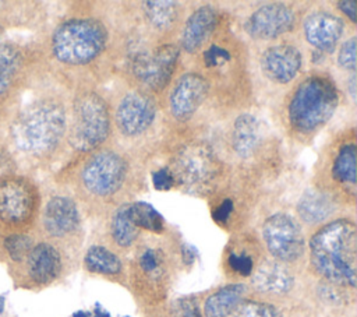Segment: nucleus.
I'll use <instances>...</instances> for the list:
<instances>
[{
  "mask_svg": "<svg viewBox=\"0 0 357 317\" xmlns=\"http://www.w3.org/2000/svg\"><path fill=\"white\" fill-rule=\"evenodd\" d=\"M333 211V204L328 196L317 190H308L297 204L300 218L308 223H317L328 218Z\"/></svg>",
  "mask_w": 357,
  "mask_h": 317,
  "instance_id": "nucleus-22",
  "label": "nucleus"
},
{
  "mask_svg": "<svg viewBox=\"0 0 357 317\" xmlns=\"http://www.w3.org/2000/svg\"><path fill=\"white\" fill-rule=\"evenodd\" d=\"M159 264H160V257L158 251H155L153 249H146L139 256V267L145 272L156 271L159 268Z\"/></svg>",
  "mask_w": 357,
  "mask_h": 317,
  "instance_id": "nucleus-36",
  "label": "nucleus"
},
{
  "mask_svg": "<svg viewBox=\"0 0 357 317\" xmlns=\"http://www.w3.org/2000/svg\"><path fill=\"white\" fill-rule=\"evenodd\" d=\"M230 59V53L218 45H212L208 50L204 52V63L206 67H216L225 61H229Z\"/></svg>",
  "mask_w": 357,
  "mask_h": 317,
  "instance_id": "nucleus-34",
  "label": "nucleus"
},
{
  "mask_svg": "<svg viewBox=\"0 0 357 317\" xmlns=\"http://www.w3.org/2000/svg\"><path fill=\"white\" fill-rule=\"evenodd\" d=\"M218 22V15L213 7L202 6L197 8L185 21L181 34V46L185 52L194 53L212 35Z\"/></svg>",
  "mask_w": 357,
  "mask_h": 317,
  "instance_id": "nucleus-17",
  "label": "nucleus"
},
{
  "mask_svg": "<svg viewBox=\"0 0 357 317\" xmlns=\"http://www.w3.org/2000/svg\"><path fill=\"white\" fill-rule=\"evenodd\" d=\"M229 317H282V314L272 304L247 300L241 302Z\"/></svg>",
  "mask_w": 357,
  "mask_h": 317,
  "instance_id": "nucleus-29",
  "label": "nucleus"
},
{
  "mask_svg": "<svg viewBox=\"0 0 357 317\" xmlns=\"http://www.w3.org/2000/svg\"><path fill=\"white\" fill-rule=\"evenodd\" d=\"M170 172L174 182L177 180L188 193L202 194L213 186L219 173V162L208 144L194 141L178 149Z\"/></svg>",
  "mask_w": 357,
  "mask_h": 317,
  "instance_id": "nucleus-5",
  "label": "nucleus"
},
{
  "mask_svg": "<svg viewBox=\"0 0 357 317\" xmlns=\"http://www.w3.org/2000/svg\"><path fill=\"white\" fill-rule=\"evenodd\" d=\"M304 34L317 50L331 53L343 34V21L329 13H314L304 21Z\"/></svg>",
  "mask_w": 357,
  "mask_h": 317,
  "instance_id": "nucleus-15",
  "label": "nucleus"
},
{
  "mask_svg": "<svg viewBox=\"0 0 357 317\" xmlns=\"http://www.w3.org/2000/svg\"><path fill=\"white\" fill-rule=\"evenodd\" d=\"M107 40L105 25L93 18H71L53 34V53L61 63L81 66L98 57Z\"/></svg>",
  "mask_w": 357,
  "mask_h": 317,
  "instance_id": "nucleus-4",
  "label": "nucleus"
},
{
  "mask_svg": "<svg viewBox=\"0 0 357 317\" xmlns=\"http://www.w3.org/2000/svg\"><path fill=\"white\" fill-rule=\"evenodd\" d=\"M152 182H153L155 189L160 190V191L169 190L174 186V177H173L170 169H167V168H160L156 172H153Z\"/></svg>",
  "mask_w": 357,
  "mask_h": 317,
  "instance_id": "nucleus-35",
  "label": "nucleus"
},
{
  "mask_svg": "<svg viewBox=\"0 0 357 317\" xmlns=\"http://www.w3.org/2000/svg\"><path fill=\"white\" fill-rule=\"evenodd\" d=\"M60 268V254L53 246L47 243H40L31 249L28 254V271L35 282H52L59 275Z\"/></svg>",
  "mask_w": 357,
  "mask_h": 317,
  "instance_id": "nucleus-18",
  "label": "nucleus"
},
{
  "mask_svg": "<svg viewBox=\"0 0 357 317\" xmlns=\"http://www.w3.org/2000/svg\"><path fill=\"white\" fill-rule=\"evenodd\" d=\"M73 317H89V314L86 311H82V310H78L73 314Z\"/></svg>",
  "mask_w": 357,
  "mask_h": 317,
  "instance_id": "nucleus-42",
  "label": "nucleus"
},
{
  "mask_svg": "<svg viewBox=\"0 0 357 317\" xmlns=\"http://www.w3.org/2000/svg\"><path fill=\"white\" fill-rule=\"evenodd\" d=\"M198 256V251L194 246L191 244H184L181 247V257H183V261L185 264H192V261L195 260V257Z\"/></svg>",
  "mask_w": 357,
  "mask_h": 317,
  "instance_id": "nucleus-39",
  "label": "nucleus"
},
{
  "mask_svg": "<svg viewBox=\"0 0 357 317\" xmlns=\"http://www.w3.org/2000/svg\"><path fill=\"white\" fill-rule=\"evenodd\" d=\"M331 175H332L333 180L337 182L339 184L354 190V186H356V144L353 141L343 144L337 149V152L332 161Z\"/></svg>",
  "mask_w": 357,
  "mask_h": 317,
  "instance_id": "nucleus-23",
  "label": "nucleus"
},
{
  "mask_svg": "<svg viewBox=\"0 0 357 317\" xmlns=\"http://www.w3.org/2000/svg\"><path fill=\"white\" fill-rule=\"evenodd\" d=\"M74 126L70 142L77 151H91L109 134L110 120L105 101L96 94L79 96L74 108Z\"/></svg>",
  "mask_w": 357,
  "mask_h": 317,
  "instance_id": "nucleus-6",
  "label": "nucleus"
},
{
  "mask_svg": "<svg viewBox=\"0 0 357 317\" xmlns=\"http://www.w3.org/2000/svg\"><path fill=\"white\" fill-rule=\"evenodd\" d=\"M93 317H112L106 309H103L99 303H96L93 309Z\"/></svg>",
  "mask_w": 357,
  "mask_h": 317,
  "instance_id": "nucleus-40",
  "label": "nucleus"
},
{
  "mask_svg": "<svg viewBox=\"0 0 357 317\" xmlns=\"http://www.w3.org/2000/svg\"><path fill=\"white\" fill-rule=\"evenodd\" d=\"M337 102L339 94L331 78L325 75L307 77L290 98L289 123L298 133H312L331 119Z\"/></svg>",
  "mask_w": 357,
  "mask_h": 317,
  "instance_id": "nucleus-2",
  "label": "nucleus"
},
{
  "mask_svg": "<svg viewBox=\"0 0 357 317\" xmlns=\"http://www.w3.org/2000/svg\"><path fill=\"white\" fill-rule=\"evenodd\" d=\"M231 212H233V201L230 200V198H226V200H223L218 207H216V209L213 211V219L216 221V222H220V223H223V222H226L227 219H229V216L231 215Z\"/></svg>",
  "mask_w": 357,
  "mask_h": 317,
  "instance_id": "nucleus-37",
  "label": "nucleus"
},
{
  "mask_svg": "<svg viewBox=\"0 0 357 317\" xmlns=\"http://www.w3.org/2000/svg\"><path fill=\"white\" fill-rule=\"evenodd\" d=\"M3 307H4V297L0 296V311H3Z\"/></svg>",
  "mask_w": 357,
  "mask_h": 317,
  "instance_id": "nucleus-43",
  "label": "nucleus"
},
{
  "mask_svg": "<svg viewBox=\"0 0 357 317\" xmlns=\"http://www.w3.org/2000/svg\"><path fill=\"white\" fill-rule=\"evenodd\" d=\"M66 130L63 108L53 101H40L26 108L15 120L13 137L18 148L39 155L52 151Z\"/></svg>",
  "mask_w": 357,
  "mask_h": 317,
  "instance_id": "nucleus-3",
  "label": "nucleus"
},
{
  "mask_svg": "<svg viewBox=\"0 0 357 317\" xmlns=\"http://www.w3.org/2000/svg\"><path fill=\"white\" fill-rule=\"evenodd\" d=\"M127 175L124 159L113 151L95 154L82 169V183L95 196H110L116 193Z\"/></svg>",
  "mask_w": 357,
  "mask_h": 317,
  "instance_id": "nucleus-7",
  "label": "nucleus"
},
{
  "mask_svg": "<svg viewBox=\"0 0 357 317\" xmlns=\"http://www.w3.org/2000/svg\"><path fill=\"white\" fill-rule=\"evenodd\" d=\"M208 81L197 73L183 74L170 92V112L174 119L185 121L192 117L208 94Z\"/></svg>",
  "mask_w": 357,
  "mask_h": 317,
  "instance_id": "nucleus-12",
  "label": "nucleus"
},
{
  "mask_svg": "<svg viewBox=\"0 0 357 317\" xmlns=\"http://www.w3.org/2000/svg\"><path fill=\"white\" fill-rule=\"evenodd\" d=\"M128 216L138 229L160 233L165 228L162 215L148 202L138 201L128 204Z\"/></svg>",
  "mask_w": 357,
  "mask_h": 317,
  "instance_id": "nucleus-26",
  "label": "nucleus"
},
{
  "mask_svg": "<svg viewBox=\"0 0 357 317\" xmlns=\"http://www.w3.org/2000/svg\"><path fill=\"white\" fill-rule=\"evenodd\" d=\"M173 317H202L199 306L194 297H180L172 304Z\"/></svg>",
  "mask_w": 357,
  "mask_h": 317,
  "instance_id": "nucleus-31",
  "label": "nucleus"
},
{
  "mask_svg": "<svg viewBox=\"0 0 357 317\" xmlns=\"http://www.w3.org/2000/svg\"><path fill=\"white\" fill-rule=\"evenodd\" d=\"M33 209L31 187L18 179L0 182V218L8 223H20L29 218Z\"/></svg>",
  "mask_w": 357,
  "mask_h": 317,
  "instance_id": "nucleus-13",
  "label": "nucleus"
},
{
  "mask_svg": "<svg viewBox=\"0 0 357 317\" xmlns=\"http://www.w3.org/2000/svg\"><path fill=\"white\" fill-rule=\"evenodd\" d=\"M4 246L14 261H21L28 257L32 249V240L25 235H11L4 240Z\"/></svg>",
  "mask_w": 357,
  "mask_h": 317,
  "instance_id": "nucleus-30",
  "label": "nucleus"
},
{
  "mask_svg": "<svg viewBox=\"0 0 357 317\" xmlns=\"http://www.w3.org/2000/svg\"><path fill=\"white\" fill-rule=\"evenodd\" d=\"M337 7L351 22H356V4H354V1H351V0L339 1Z\"/></svg>",
  "mask_w": 357,
  "mask_h": 317,
  "instance_id": "nucleus-38",
  "label": "nucleus"
},
{
  "mask_svg": "<svg viewBox=\"0 0 357 317\" xmlns=\"http://www.w3.org/2000/svg\"><path fill=\"white\" fill-rule=\"evenodd\" d=\"M245 293L243 283H231L212 293L204 304L205 317H229Z\"/></svg>",
  "mask_w": 357,
  "mask_h": 317,
  "instance_id": "nucleus-21",
  "label": "nucleus"
},
{
  "mask_svg": "<svg viewBox=\"0 0 357 317\" xmlns=\"http://www.w3.org/2000/svg\"><path fill=\"white\" fill-rule=\"evenodd\" d=\"M269 253L279 261H294L304 251V236L300 225L287 214L269 216L262 228Z\"/></svg>",
  "mask_w": 357,
  "mask_h": 317,
  "instance_id": "nucleus-8",
  "label": "nucleus"
},
{
  "mask_svg": "<svg viewBox=\"0 0 357 317\" xmlns=\"http://www.w3.org/2000/svg\"><path fill=\"white\" fill-rule=\"evenodd\" d=\"M112 236L121 247H128L138 236V228L128 216V204L121 205L112 218Z\"/></svg>",
  "mask_w": 357,
  "mask_h": 317,
  "instance_id": "nucleus-27",
  "label": "nucleus"
},
{
  "mask_svg": "<svg viewBox=\"0 0 357 317\" xmlns=\"http://www.w3.org/2000/svg\"><path fill=\"white\" fill-rule=\"evenodd\" d=\"M294 13L290 7L272 3L255 10L245 21V32L254 39H273L294 27Z\"/></svg>",
  "mask_w": 357,
  "mask_h": 317,
  "instance_id": "nucleus-10",
  "label": "nucleus"
},
{
  "mask_svg": "<svg viewBox=\"0 0 357 317\" xmlns=\"http://www.w3.org/2000/svg\"><path fill=\"white\" fill-rule=\"evenodd\" d=\"M156 115L153 101L141 92L127 94L116 110V124L121 134L135 137L152 124Z\"/></svg>",
  "mask_w": 357,
  "mask_h": 317,
  "instance_id": "nucleus-11",
  "label": "nucleus"
},
{
  "mask_svg": "<svg viewBox=\"0 0 357 317\" xmlns=\"http://www.w3.org/2000/svg\"><path fill=\"white\" fill-rule=\"evenodd\" d=\"M311 264L325 279L354 288L357 278V230L349 219L322 226L310 240Z\"/></svg>",
  "mask_w": 357,
  "mask_h": 317,
  "instance_id": "nucleus-1",
  "label": "nucleus"
},
{
  "mask_svg": "<svg viewBox=\"0 0 357 317\" xmlns=\"http://www.w3.org/2000/svg\"><path fill=\"white\" fill-rule=\"evenodd\" d=\"M303 57L297 47L290 45H276L268 47L261 57L264 74L276 84L290 82L298 73Z\"/></svg>",
  "mask_w": 357,
  "mask_h": 317,
  "instance_id": "nucleus-14",
  "label": "nucleus"
},
{
  "mask_svg": "<svg viewBox=\"0 0 357 317\" xmlns=\"http://www.w3.org/2000/svg\"><path fill=\"white\" fill-rule=\"evenodd\" d=\"M227 263L230 265V268L236 272H238L240 275H251L252 274V268H254V264H252V258L245 254V253H241V254H237V253H230L229 258H227Z\"/></svg>",
  "mask_w": 357,
  "mask_h": 317,
  "instance_id": "nucleus-33",
  "label": "nucleus"
},
{
  "mask_svg": "<svg viewBox=\"0 0 357 317\" xmlns=\"http://www.w3.org/2000/svg\"><path fill=\"white\" fill-rule=\"evenodd\" d=\"M85 267L91 272L96 274H117L121 270L120 258L103 246H92L88 249L85 258Z\"/></svg>",
  "mask_w": 357,
  "mask_h": 317,
  "instance_id": "nucleus-25",
  "label": "nucleus"
},
{
  "mask_svg": "<svg viewBox=\"0 0 357 317\" xmlns=\"http://www.w3.org/2000/svg\"><path fill=\"white\" fill-rule=\"evenodd\" d=\"M126 317H128V316H126Z\"/></svg>",
  "mask_w": 357,
  "mask_h": 317,
  "instance_id": "nucleus-44",
  "label": "nucleus"
},
{
  "mask_svg": "<svg viewBox=\"0 0 357 317\" xmlns=\"http://www.w3.org/2000/svg\"><path fill=\"white\" fill-rule=\"evenodd\" d=\"M252 283L261 292L284 293L291 289L293 277L279 263L266 261L255 271L252 277Z\"/></svg>",
  "mask_w": 357,
  "mask_h": 317,
  "instance_id": "nucleus-20",
  "label": "nucleus"
},
{
  "mask_svg": "<svg viewBox=\"0 0 357 317\" xmlns=\"http://www.w3.org/2000/svg\"><path fill=\"white\" fill-rule=\"evenodd\" d=\"M78 223L79 214L71 198L56 196L47 201L43 212V225L47 233L60 237L71 233Z\"/></svg>",
  "mask_w": 357,
  "mask_h": 317,
  "instance_id": "nucleus-16",
  "label": "nucleus"
},
{
  "mask_svg": "<svg viewBox=\"0 0 357 317\" xmlns=\"http://www.w3.org/2000/svg\"><path fill=\"white\" fill-rule=\"evenodd\" d=\"M356 78H354V75L350 78V91H351V98L354 99L356 98Z\"/></svg>",
  "mask_w": 357,
  "mask_h": 317,
  "instance_id": "nucleus-41",
  "label": "nucleus"
},
{
  "mask_svg": "<svg viewBox=\"0 0 357 317\" xmlns=\"http://www.w3.org/2000/svg\"><path fill=\"white\" fill-rule=\"evenodd\" d=\"M180 57L178 47L174 45H162L152 52H141L132 60L134 75L152 91H162Z\"/></svg>",
  "mask_w": 357,
  "mask_h": 317,
  "instance_id": "nucleus-9",
  "label": "nucleus"
},
{
  "mask_svg": "<svg viewBox=\"0 0 357 317\" xmlns=\"http://www.w3.org/2000/svg\"><path fill=\"white\" fill-rule=\"evenodd\" d=\"M18 64V53L10 46H0V95L8 88Z\"/></svg>",
  "mask_w": 357,
  "mask_h": 317,
  "instance_id": "nucleus-28",
  "label": "nucleus"
},
{
  "mask_svg": "<svg viewBox=\"0 0 357 317\" xmlns=\"http://www.w3.org/2000/svg\"><path fill=\"white\" fill-rule=\"evenodd\" d=\"M259 138L261 128L257 117L250 113H244L234 120L231 130V145L238 156H251L258 148Z\"/></svg>",
  "mask_w": 357,
  "mask_h": 317,
  "instance_id": "nucleus-19",
  "label": "nucleus"
},
{
  "mask_svg": "<svg viewBox=\"0 0 357 317\" xmlns=\"http://www.w3.org/2000/svg\"><path fill=\"white\" fill-rule=\"evenodd\" d=\"M337 63L346 70H356V38L346 40L337 54Z\"/></svg>",
  "mask_w": 357,
  "mask_h": 317,
  "instance_id": "nucleus-32",
  "label": "nucleus"
},
{
  "mask_svg": "<svg viewBox=\"0 0 357 317\" xmlns=\"http://www.w3.org/2000/svg\"><path fill=\"white\" fill-rule=\"evenodd\" d=\"M142 10L149 21V24L160 31L169 29L177 20L178 7L176 1L170 0H156V1H144Z\"/></svg>",
  "mask_w": 357,
  "mask_h": 317,
  "instance_id": "nucleus-24",
  "label": "nucleus"
}]
</instances>
